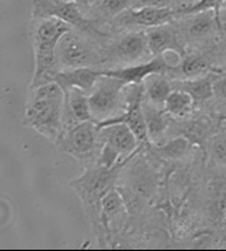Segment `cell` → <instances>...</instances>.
<instances>
[{"label": "cell", "instance_id": "6da1fadb", "mask_svg": "<svg viewBox=\"0 0 226 251\" xmlns=\"http://www.w3.org/2000/svg\"><path fill=\"white\" fill-rule=\"evenodd\" d=\"M139 150L141 147L133 154H130L112 168H106L97 163L85 166L83 173L69 183L70 187L78 195L99 246L102 249L108 248L106 234L101 223L102 199L109 190L117 187L123 169L128 162L139 152Z\"/></svg>", "mask_w": 226, "mask_h": 251}, {"label": "cell", "instance_id": "7a4b0ae2", "mask_svg": "<svg viewBox=\"0 0 226 251\" xmlns=\"http://www.w3.org/2000/svg\"><path fill=\"white\" fill-rule=\"evenodd\" d=\"M65 92L56 82L29 88L23 126L56 143L64 129Z\"/></svg>", "mask_w": 226, "mask_h": 251}, {"label": "cell", "instance_id": "7402d4cb", "mask_svg": "<svg viewBox=\"0 0 226 251\" xmlns=\"http://www.w3.org/2000/svg\"><path fill=\"white\" fill-rule=\"evenodd\" d=\"M143 85L146 101L155 106L164 107L165 100L173 90L171 78L165 74H153L144 80Z\"/></svg>", "mask_w": 226, "mask_h": 251}, {"label": "cell", "instance_id": "3957f363", "mask_svg": "<svg viewBox=\"0 0 226 251\" xmlns=\"http://www.w3.org/2000/svg\"><path fill=\"white\" fill-rule=\"evenodd\" d=\"M72 29L69 24L56 18H31L29 35L34 50V75L29 88L50 82V76L59 71L56 51L60 40Z\"/></svg>", "mask_w": 226, "mask_h": 251}, {"label": "cell", "instance_id": "2e32d148", "mask_svg": "<svg viewBox=\"0 0 226 251\" xmlns=\"http://www.w3.org/2000/svg\"><path fill=\"white\" fill-rule=\"evenodd\" d=\"M102 76V70L93 67H78L55 71L50 76V82L57 83L64 92L69 91L70 88H80L85 94L90 95Z\"/></svg>", "mask_w": 226, "mask_h": 251}, {"label": "cell", "instance_id": "4fadbf2b", "mask_svg": "<svg viewBox=\"0 0 226 251\" xmlns=\"http://www.w3.org/2000/svg\"><path fill=\"white\" fill-rule=\"evenodd\" d=\"M211 71L221 73L216 67L213 50L210 48L204 50H186L185 55L179 59L178 64L171 65V69L168 70L165 75L172 81L188 80L206 75Z\"/></svg>", "mask_w": 226, "mask_h": 251}, {"label": "cell", "instance_id": "f1b7e54d", "mask_svg": "<svg viewBox=\"0 0 226 251\" xmlns=\"http://www.w3.org/2000/svg\"><path fill=\"white\" fill-rule=\"evenodd\" d=\"M67 1H74V3L78 4L80 6H82L83 9H87V6L92 3V0H67Z\"/></svg>", "mask_w": 226, "mask_h": 251}, {"label": "cell", "instance_id": "e0dca14e", "mask_svg": "<svg viewBox=\"0 0 226 251\" xmlns=\"http://www.w3.org/2000/svg\"><path fill=\"white\" fill-rule=\"evenodd\" d=\"M86 121H96L91 112L88 95L85 94L80 88H70L69 91L65 92L64 129L62 132L72 128L74 126L78 125V123L86 122Z\"/></svg>", "mask_w": 226, "mask_h": 251}, {"label": "cell", "instance_id": "9a60e30c", "mask_svg": "<svg viewBox=\"0 0 226 251\" xmlns=\"http://www.w3.org/2000/svg\"><path fill=\"white\" fill-rule=\"evenodd\" d=\"M169 69L171 65L168 64L165 56H155L141 64L102 70V73L109 77L121 80L126 85H130V83H143L144 80L153 74H167Z\"/></svg>", "mask_w": 226, "mask_h": 251}, {"label": "cell", "instance_id": "277c9868", "mask_svg": "<svg viewBox=\"0 0 226 251\" xmlns=\"http://www.w3.org/2000/svg\"><path fill=\"white\" fill-rule=\"evenodd\" d=\"M102 70L141 64L152 59L146 31H120L112 34L102 49Z\"/></svg>", "mask_w": 226, "mask_h": 251}, {"label": "cell", "instance_id": "ffe728a7", "mask_svg": "<svg viewBox=\"0 0 226 251\" xmlns=\"http://www.w3.org/2000/svg\"><path fill=\"white\" fill-rule=\"evenodd\" d=\"M133 0H92L86 9V15L107 31V26L120 14L132 8Z\"/></svg>", "mask_w": 226, "mask_h": 251}, {"label": "cell", "instance_id": "83f0119b", "mask_svg": "<svg viewBox=\"0 0 226 251\" xmlns=\"http://www.w3.org/2000/svg\"><path fill=\"white\" fill-rule=\"evenodd\" d=\"M219 19H220L221 27H223L224 31H226V1H225V3H224L223 8H221L220 16H219Z\"/></svg>", "mask_w": 226, "mask_h": 251}, {"label": "cell", "instance_id": "d6986e66", "mask_svg": "<svg viewBox=\"0 0 226 251\" xmlns=\"http://www.w3.org/2000/svg\"><path fill=\"white\" fill-rule=\"evenodd\" d=\"M142 110L146 120L149 142L154 146L163 145L167 141L168 129L171 127L173 117L165 112L164 107L149 103L146 100L142 103Z\"/></svg>", "mask_w": 226, "mask_h": 251}, {"label": "cell", "instance_id": "52a82bcc", "mask_svg": "<svg viewBox=\"0 0 226 251\" xmlns=\"http://www.w3.org/2000/svg\"><path fill=\"white\" fill-rule=\"evenodd\" d=\"M173 23L186 50L213 48L224 31L213 10L180 15Z\"/></svg>", "mask_w": 226, "mask_h": 251}, {"label": "cell", "instance_id": "9c48e42d", "mask_svg": "<svg viewBox=\"0 0 226 251\" xmlns=\"http://www.w3.org/2000/svg\"><path fill=\"white\" fill-rule=\"evenodd\" d=\"M100 129L102 147L96 162L100 166L112 168L141 147L133 132L123 123L104 126Z\"/></svg>", "mask_w": 226, "mask_h": 251}, {"label": "cell", "instance_id": "5bb4252c", "mask_svg": "<svg viewBox=\"0 0 226 251\" xmlns=\"http://www.w3.org/2000/svg\"><path fill=\"white\" fill-rule=\"evenodd\" d=\"M146 38L153 57L165 56L167 52H173L180 59L186 52V48L181 41L174 23L146 30Z\"/></svg>", "mask_w": 226, "mask_h": 251}, {"label": "cell", "instance_id": "ba28073f", "mask_svg": "<svg viewBox=\"0 0 226 251\" xmlns=\"http://www.w3.org/2000/svg\"><path fill=\"white\" fill-rule=\"evenodd\" d=\"M96 121H86L62 132L55 145L59 151L82 163L83 166L97 162L102 147L101 129Z\"/></svg>", "mask_w": 226, "mask_h": 251}, {"label": "cell", "instance_id": "30bf717a", "mask_svg": "<svg viewBox=\"0 0 226 251\" xmlns=\"http://www.w3.org/2000/svg\"><path fill=\"white\" fill-rule=\"evenodd\" d=\"M126 83L103 75L88 95L91 112L97 122L121 115L125 110Z\"/></svg>", "mask_w": 226, "mask_h": 251}, {"label": "cell", "instance_id": "44dd1931", "mask_svg": "<svg viewBox=\"0 0 226 251\" xmlns=\"http://www.w3.org/2000/svg\"><path fill=\"white\" fill-rule=\"evenodd\" d=\"M146 147L149 152L152 153L153 157H155L157 159L176 162V160L185 159V158L189 157L195 146L184 137L178 136L169 138L163 145L154 146L149 143V145H146Z\"/></svg>", "mask_w": 226, "mask_h": 251}, {"label": "cell", "instance_id": "7c38bea8", "mask_svg": "<svg viewBox=\"0 0 226 251\" xmlns=\"http://www.w3.org/2000/svg\"><path fill=\"white\" fill-rule=\"evenodd\" d=\"M128 211L126 201L117 187L109 190L102 199L101 223L108 246H116L120 235L127 227Z\"/></svg>", "mask_w": 226, "mask_h": 251}, {"label": "cell", "instance_id": "4dcf8cb0", "mask_svg": "<svg viewBox=\"0 0 226 251\" xmlns=\"http://www.w3.org/2000/svg\"><path fill=\"white\" fill-rule=\"evenodd\" d=\"M220 121H226V115H216Z\"/></svg>", "mask_w": 226, "mask_h": 251}, {"label": "cell", "instance_id": "4316f807", "mask_svg": "<svg viewBox=\"0 0 226 251\" xmlns=\"http://www.w3.org/2000/svg\"><path fill=\"white\" fill-rule=\"evenodd\" d=\"M226 107V70L218 76L214 82V99Z\"/></svg>", "mask_w": 226, "mask_h": 251}, {"label": "cell", "instance_id": "ac0fdd59", "mask_svg": "<svg viewBox=\"0 0 226 251\" xmlns=\"http://www.w3.org/2000/svg\"><path fill=\"white\" fill-rule=\"evenodd\" d=\"M221 73H211L188 80L172 81L173 88L188 92L197 104V110L204 108L214 99V82Z\"/></svg>", "mask_w": 226, "mask_h": 251}, {"label": "cell", "instance_id": "8992f818", "mask_svg": "<svg viewBox=\"0 0 226 251\" xmlns=\"http://www.w3.org/2000/svg\"><path fill=\"white\" fill-rule=\"evenodd\" d=\"M31 18H56L69 24L74 30L97 40L106 41L111 34L86 15L82 6L67 0H34Z\"/></svg>", "mask_w": 226, "mask_h": 251}, {"label": "cell", "instance_id": "f546056e", "mask_svg": "<svg viewBox=\"0 0 226 251\" xmlns=\"http://www.w3.org/2000/svg\"><path fill=\"white\" fill-rule=\"evenodd\" d=\"M186 4V6H189V5H193V4H195L198 1V0H184Z\"/></svg>", "mask_w": 226, "mask_h": 251}, {"label": "cell", "instance_id": "d4e9b609", "mask_svg": "<svg viewBox=\"0 0 226 251\" xmlns=\"http://www.w3.org/2000/svg\"><path fill=\"white\" fill-rule=\"evenodd\" d=\"M168 8L174 10H180L185 8L186 4L184 0H133L132 8Z\"/></svg>", "mask_w": 226, "mask_h": 251}, {"label": "cell", "instance_id": "603a6c76", "mask_svg": "<svg viewBox=\"0 0 226 251\" xmlns=\"http://www.w3.org/2000/svg\"><path fill=\"white\" fill-rule=\"evenodd\" d=\"M164 110L173 118H186L197 111V104L188 92L173 88L164 103Z\"/></svg>", "mask_w": 226, "mask_h": 251}, {"label": "cell", "instance_id": "484cf974", "mask_svg": "<svg viewBox=\"0 0 226 251\" xmlns=\"http://www.w3.org/2000/svg\"><path fill=\"white\" fill-rule=\"evenodd\" d=\"M211 50H213L216 67L223 73L226 70V31H223V34L220 35V38L216 41L215 45L211 48Z\"/></svg>", "mask_w": 226, "mask_h": 251}, {"label": "cell", "instance_id": "8fae6325", "mask_svg": "<svg viewBox=\"0 0 226 251\" xmlns=\"http://www.w3.org/2000/svg\"><path fill=\"white\" fill-rule=\"evenodd\" d=\"M178 18V10L168 8H129L112 20L107 26L109 34L120 31H146L152 27L173 23Z\"/></svg>", "mask_w": 226, "mask_h": 251}, {"label": "cell", "instance_id": "cb8c5ba5", "mask_svg": "<svg viewBox=\"0 0 226 251\" xmlns=\"http://www.w3.org/2000/svg\"><path fill=\"white\" fill-rule=\"evenodd\" d=\"M226 0H198L197 3L193 4V5L185 6V8L178 10V16L180 15H186V14H194L199 13V11H208L213 10L216 14V16H220V10L223 8L224 3ZM220 22V19H219Z\"/></svg>", "mask_w": 226, "mask_h": 251}, {"label": "cell", "instance_id": "5b68a950", "mask_svg": "<svg viewBox=\"0 0 226 251\" xmlns=\"http://www.w3.org/2000/svg\"><path fill=\"white\" fill-rule=\"evenodd\" d=\"M103 44L104 41L93 39L76 30H71L60 40L57 46V67L59 70H71L78 67H93L102 70Z\"/></svg>", "mask_w": 226, "mask_h": 251}]
</instances>
